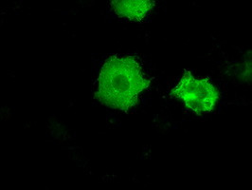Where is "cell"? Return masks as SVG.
Masks as SVG:
<instances>
[{"mask_svg":"<svg viewBox=\"0 0 252 190\" xmlns=\"http://www.w3.org/2000/svg\"><path fill=\"white\" fill-rule=\"evenodd\" d=\"M150 85L140 65L131 56H111L105 60L99 76L96 98L115 110L127 112Z\"/></svg>","mask_w":252,"mask_h":190,"instance_id":"cell-1","label":"cell"},{"mask_svg":"<svg viewBox=\"0 0 252 190\" xmlns=\"http://www.w3.org/2000/svg\"><path fill=\"white\" fill-rule=\"evenodd\" d=\"M171 95L182 100L189 110L198 114L212 112L219 97L218 91L210 81L195 78L189 71H185Z\"/></svg>","mask_w":252,"mask_h":190,"instance_id":"cell-2","label":"cell"},{"mask_svg":"<svg viewBox=\"0 0 252 190\" xmlns=\"http://www.w3.org/2000/svg\"><path fill=\"white\" fill-rule=\"evenodd\" d=\"M155 2L149 0L112 1L111 6L117 14L133 21H140L151 11Z\"/></svg>","mask_w":252,"mask_h":190,"instance_id":"cell-3","label":"cell"}]
</instances>
